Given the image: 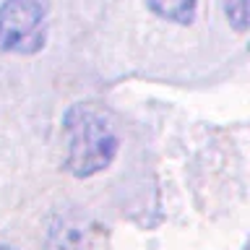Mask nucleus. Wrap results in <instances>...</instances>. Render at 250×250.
<instances>
[{"mask_svg": "<svg viewBox=\"0 0 250 250\" xmlns=\"http://www.w3.org/2000/svg\"><path fill=\"white\" fill-rule=\"evenodd\" d=\"M62 167L76 180L109 169L120 154V130L112 115L91 102L70 104L62 115Z\"/></svg>", "mask_w": 250, "mask_h": 250, "instance_id": "1", "label": "nucleus"}, {"mask_svg": "<svg viewBox=\"0 0 250 250\" xmlns=\"http://www.w3.org/2000/svg\"><path fill=\"white\" fill-rule=\"evenodd\" d=\"M50 34V0H0V52L37 55Z\"/></svg>", "mask_w": 250, "mask_h": 250, "instance_id": "2", "label": "nucleus"}, {"mask_svg": "<svg viewBox=\"0 0 250 250\" xmlns=\"http://www.w3.org/2000/svg\"><path fill=\"white\" fill-rule=\"evenodd\" d=\"M42 250H91V232L78 216L58 214L47 224Z\"/></svg>", "mask_w": 250, "mask_h": 250, "instance_id": "3", "label": "nucleus"}, {"mask_svg": "<svg viewBox=\"0 0 250 250\" xmlns=\"http://www.w3.org/2000/svg\"><path fill=\"white\" fill-rule=\"evenodd\" d=\"M146 8L175 26H190L198 16V0H146Z\"/></svg>", "mask_w": 250, "mask_h": 250, "instance_id": "4", "label": "nucleus"}, {"mask_svg": "<svg viewBox=\"0 0 250 250\" xmlns=\"http://www.w3.org/2000/svg\"><path fill=\"white\" fill-rule=\"evenodd\" d=\"M224 16H227V21L232 23L234 31H245L248 19H250L248 0H224Z\"/></svg>", "mask_w": 250, "mask_h": 250, "instance_id": "5", "label": "nucleus"}, {"mask_svg": "<svg viewBox=\"0 0 250 250\" xmlns=\"http://www.w3.org/2000/svg\"><path fill=\"white\" fill-rule=\"evenodd\" d=\"M0 250H16V248H11V245H0Z\"/></svg>", "mask_w": 250, "mask_h": 250, "instance_id": "6", "label": "nucleus"}]
</instances>
